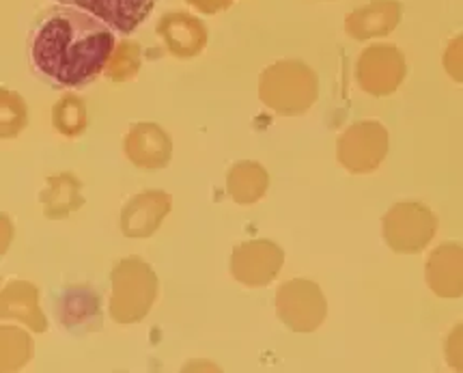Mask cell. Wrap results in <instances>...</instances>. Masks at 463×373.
<instances>
[{"mask_svg": "<svg viewBox=\"0 0 463 373\" xmlns=\"http://www.w3.org/2000/svg\"><path fill=\"white\" fill-rule=\"evenodd\" d=\"M399 20V5L392 0H380L373 3L369 7L355 11L354 15L347 18V31L354 37L366 39L373 35H386L392 31Z\"/></svg>", "mask_w": 463, "mask_h": 373, "instance_id": "cell-7", "label": "cell"}, {"mask_svg": "<svg viewBox=\"0 0 463 373\" xmlns=\"http://www.w3.org/2000/svg\"><path fill=\"white\" fill-rule=\"evenodd\" d=\"M383 227L394 251L416 253L431 240L436 220L422 206H397L388 214Z\"/></svg>", "mask_w": 463, "mask_h": 373, "instance_id": "cell-3", "label": "cell"}, {"mask_svg": "<svg viewBox=\"0 0 463 373\" xmlns=\"http://www.w3.org/2000/svg\"><path fill=\"white\" fill-rule=\"evenodd\" d=\"M429 282L439 296L455 298L463 293V248L444 244L429 262Z\"/></svg>", "mask_w": 463, "mask_h": 373, "instance_id": "cell-6", "label": "cell"}, {"mask_svg": "<svg viewBox=\"0 0 463 373\" xmlns=\"http://www.w3.org/2000/svg\"><path fill=\"white\" fill-rule=\"evenodd\" d=\"M386 154V132L380 123H358L341 140V160L352 171L375 168Z\"/></svg>", "mask_w": 463, "mask_h": 373, "instance_id": "cell-4", "label": "cell"}, {"mask_svg": "<svg viewBox=\"0 0 463 373\" xmlns=\"http://www.w3.org/2000/svg\"><path fill=\"white\" fill-rule=\"evenodd\" d=\"M403 56L394 48L375 46L366 50L360 61V81L371 93H391L403 78Z\"/></svg>", "mask_w": 463, "mask_h": 373, "instance_id": "cell-5", "label": "cell"}, {"mask_svg": "<svg viewBox=\"0 0 463 373\" xmlns=\"http://www.w3.org/2000/svg\"><path fill=\"white\" fill-rule=\"evenodd\" d=\"M446 67H449L450 76L463 81V35L450 43L449 53H446Z\"/></svg>", "mask_w": 463, "mask_h": 373, "instance_id": "cell-8", "label": "cell"}, {"mask_svg": "<svg viewBox=\"0 0 463 373\" xmlns=\"http://www.w3.org/2000/svg\"><path fill=\"white\" fill-rule=\"evenodd\" d=\"M52 3L89 11L109 24L118 37H128L149 18L157 0H52Z\"/></svg>", "mask_w": 463, "mask_h": 373, "instance_id": "cell-2", "label": "cell"}, {"mask_svg": "<svg viewBox=\"0 0 463 373\" xmlns=\"http://www.w3.org/2000/svg\"><path fill=\"white\" fill-rule=\"evenodd\" d=\"M117 37L89 11L52 5L28 28L26 54L33 76L59 91L87 87L109 65Z\"/></svg>", "mask_w": 463, "mask_h": 373, "instance_id": "cell-1", "label": "cell"}, {"mask_svg": "<svg viewBox=\"0 0 463 373\" xmlns=\"http://www.w3.org/2000/svg\"><path fill=\"white\" fill-rule=\"evenodd\" d=\"M449 360L453 369L463 371V326L457 328L453 337L449 339Z\"/></svg>", "mask_w": 463, "mask_h": 373, "instance_id": "cell-9", "label": "cell"}]
</instances>
